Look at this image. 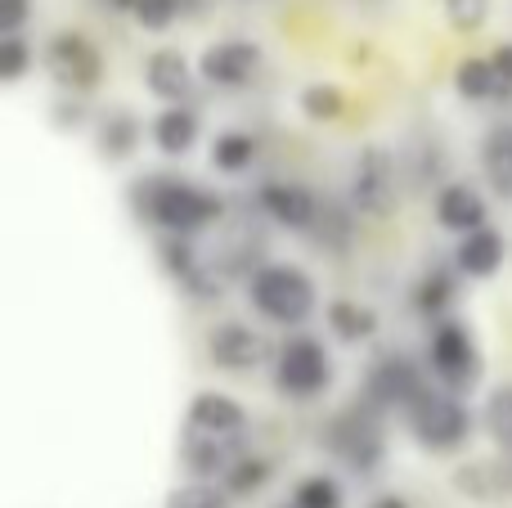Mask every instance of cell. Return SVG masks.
Segmentation results:
<instances>
[{
  "label": "cell",
  "instance_id": "5",
  "mask_svg": "<svg viewBox=\"0 0 512 508\" xmlns=\"http://www.w3.org/2000/svg\"><path fill=\"white\" fill-rule=\"evenodd\" d=\"M427 356H432L436 378H441L445 387H454V392H468V387L477 383V374H481L477 342H472V333L463 329V324H441V329L432 333Z\"/></svg>",
  "mask_w": 512,
  "mask_h": 508
},
{
  "label": "cell",
  "instance_id": "19",
  "mask_svg": "<svg viewBox=\"0 0 512 508\" xmlns=\"http://www.w3.org/2000/svg\"><path fill=\"white\" fill-rule=\"evenodd\" d=\"M198 140V113H189V108H167V113L153 122V144H158L162 153H189Z\"/></svg>",
  "mask_w": 512,
  "mask_h": 508
},
{
  "label": "cell",
  "instance_id": "29",
  "mask_svg": "<svg viewBox=\"0 0 512 508\" xmlns=\"http://www.w3.org/2000/svg\"><path fill=\"white\" fill-rule=\"evenodd\" d=\"M135 18H140L149 32H162V27L176 23V14L185 9V0H135Z\"/></svg>",
  "mask_w": 512,
  "mask_h": 508
},
{
  "label": "cell",
  "instance_id": "32",
  "mask_svg": "<svg viewBox=\"0 0 512 508\" xmlns=\"http://www.w3.org/2000/svg\"><path fill=\"white\" fill-rule=\"evenodd\" d=\"M445 302H450V279H445V275L427 279V284H423V293H418V306H427V311H436V306H445Z\"/></svg>",
  "mask_w": 512,
  "mask_h": 508
},
{
  "label": "cell",
  "instance_id": "6",
  "mask_svg": "<svg viewBox=\"0 0 512 508\" xmlns=\"http://www.w3.org/2000/svg\"><path fill=\"white\" fill-rule=\"evenodd\" d=\"M328 450L355 473H373L382 464V428L369 410H351L328 428Z\"/></svg>",
  "mask_w": 512,
  "mask_h": 508
},
{
  "label": "cell",
  "instance_id": "11",
  "mask_svg": "<svg viewBox=\"0 0 512 508\" xmlns=\"http://www.w3.org/2000/svg\"><path fill=\"white\" fill-rule=\"evenodd\" d=\"M423 396V378H418V369L409 365L405 356H378L369 369V401L373 405H400V410H409V405Z\"/></svg>",
  "mask_w": 512,
  "mask_h": 508
},
{
  "label": "cell",
  "instance_id": "28",
  "mask_svg": "<svg viewBox=\"0 0 512 508\" xmlns=\"http://www.w3.org/2000/svg\"><path fill=\"white\" fill-rule=\"evenodd\" d=\"M297 508H342V491H337L333 477H306L297 486Z\"/></svg>",
  "mask_w": 512,
  "mask_h": 508
},
{
  "label": "cell",
  "instance_id": "22",
  "mask_svg": "<svg viewBox=\"0 0 512 508\" xmlns=\"http://www.w3.org/2000/svg\"><path fill=\"white\" fill-rule=\"evenodd\" d=\"M481 423H486V432L495 437V446L512 455V387H495V392H490L486 410H481Z\"/></svg>",
  "mask_w": 512,
  "mask_h": 508
},
{
  "label": "cell",
  "instance_id": "14",
  "mask_svg": "<svg viewBox=\"0 0 512 508\" xmlns=\"http://www.w3.org/2000/svg\"><path fill=\"white\" fill-rule=\"evenodd\" d=\"M436 221L454 234H472L486 225V203H481V194L472 185H445L436 194Z\"/></svg>",
  "mask_w": 512,
  "mask_h": 508
},
{
  "label": "cell",
  "instance_id": "24",
  "mask_svg": "<svg viewBox=\"0 0 512 508\" xmlns=\"http://www.w3.org/2000/svg\"><path fill=\"white\" fill-rule=\"evenodd\" d=\"M459 95L463 99H490L499 90V72H495V63H486V59H468L459 68Z\"/></svg>",
  "mask_w": 512,
  "mask_h": 508
},
{
  "label": "cell",
  "instance_id": "26",
  "mask_svg": "<svg viewBox=\"0 0 512 508\" xmlns=\"http://www.w3.org/2000/svg\"><path fill=\"white\" fill-rule=\"evenodd\" d=\"M265 482H270V464L265 459H248V455L225 473V491H234V495H256Z\"/></svg>",
  "mask_w": 512,
  "mask_h": 508
},
{
  "label": "cell",
  "instance_id": "1",
  "mask_svg": "<svg viewBox=\"0 0 512 508\" xmlns=\"http://www.w3.org/2000/svg\"><path fill=\"white\" fill-rule=\"evenodd\" d=\"M140 212L149 216L153 225L171 234H194L203 225H212L221 216V198L198 189L194 180H171V176H153L140 180Z\"/></svg>",
  "mask_w": 512,
  "mask_h": 508
},
{
  "label": "cell",
  "instance_id": "25",
  "mask_svg": "<svg viewBox=\"0 0 512 508\" xmlns=\"http://www.w3.org/2000/svg\"><path fill=\"white\" fill-rule=\"evenodd\" d=\"M167 508H230V495L216 491L212 482H189V486H176V491L167 495Z\"/></svg>",
  "mask_w": 512,
  "mask_h": 508
},
{
  "label": "cell",
  "instance_id": "17",
  "mask_svg": "<svg viewBox=\"0 0 512 508\" xmlns=\"http://www.w3.org/2000/svg\"><path fill=\"white\" fill-rule=\"evenodd\" d=\"M504 266V239H499L495 230H472V234H463V243H459V270L463 275H472V279H486V275H495V270Z\"/></svg>",
  "mask_w": 512,
  "mask_h": 508
},
{
  "label": "cell",
  "instance_id": "18",
  "mask_svg": "<svg viewBox=\"0 0 512 508\" xmlns=\"http://www.w3.org/2000/svg\"><path fill=\"white\" fill-rule=\"evenodd\" d=\"M481 167H486V180L495 185V194L512 198V122H499L495 131L481 144Z\"/></svg>",
  "mask_w": 512,
  "mask_h": 508
},
{
  "label": "cell",
  "instance_id": "2",
  "mask_svg": "<svg viewBox=\"0 0 512 508\" xmlns=\"http://www.w3.org/2000/svg\"><path fill=\"white\" fill-rule=\"evenodd\" d=\"M252 306L274 324H301L315 311V284L297 266H265L252 275Z\"/></svg>",
  "mask_w": 512,
  "mask_h": 508
},
{
  "label": "cell",
  "instance_id": "15",
  "mask_svg": "<svg viewBox=\"0 0 512 508\" xmlns=\"http://www.w3.org/2000/svg\"><path fill=\"white\" fill-rule=\"evenodd\" d=\"M144 81H149V90L158 99H185L189 95V63H185V54L180 50H153L149 59H144Z\"/></svg>",
  "mask_w": 512,
  "mask_h": 508
},
{
  "label": "cell",
  "instance_id": "13",
  "mask_svg": "<svg viewBox=\"0 0 512 508\" xmlns=\"http://www.w3.org/2000/svg\"><path fill=\"white\" fill-rule=\"evenodd\" d=\"M261 207L270 212V221L288 225V230H315V221H319L315 194L301 185H279V180H274V185L261 189Z\"/></svg>",
  "mask_w": 512,
  "mask_h": 508
},
{
  "label": "cell",
  "instance_id": "7",
  "mask_svg": "<svg viewBox=\"0 0 512 508\" xmlns=\"http://www.w3.org/2000/svg\"><path fill=\"white\" fill-rule=\"evenodd\" d=\"M45 68L54 72V81L68 90H95L104 77V59L81 32H59L45 50Z\"/></svg>",
  "mask_w": 512,
  "mask_h": 508
},
{
  "label": "cell",
  "instance_id": "27",
  "mask_svg": "<svg viewBox=\"0 0 512 508\" xmlns=\"http://www.w3.org/2000/svg\"><path fill=\"white\" fill-rule=\"evenodd\" d=\"M301 113L315 117V122H333V117H342V90L337 86H306L301 90Z\"/></svg>",
  "mask_w": 512,
  "mask_h": 508
},
{
  "label": "cell",
  "instance_id": "34",
  "mask_svg": "<svg viewBox=\"0 0 512 508\" xmlns=\"http://www.w3.org/2000/svg\"><path fill=\"white\" fill-rule=\"evenodd\" d=\"M495 72H499V81H504V86H512V45H499L495 50Z\"/></svg>",
  "mask_w": 512,
  "mask_h": 508
},
{
  "label": "cell",
  "instance_id": "21",
  "mask_svg": "<svg viewBox=\"0 0 512 508\" xmlns=\"http://www.w3.org/2000/svg\"><path fill=\"white\" fill-rule=\"evenodd\" d=\"M328 329L342 342H364L373 329H378V315L360 302H333L328 306Z\"/></svg>",
  "mask_w": 512,
  "mask_h": 508
},
{
  "label": "cell",
  "instance_id": "30",
  "mask_svg": "<svg viewBox=\"0 0 512 508\" xmlns=\"http://www.w3.org/2000/svg\"><path fill=\"white\" fill-rule=\"evenodd\" d=\"M445 5V18H450L459 32H477L490 14V0H441Z\"/></svg>",
  "mask_w": 512,
  "mask_h": 508
},
{
  "label": "cell",
  "instance_id": "31",
  "mask_svg": "<svg viewBox=\"0 0 512 508\" xmlns=\"http://www.w3.org/2000/svg\"><path fill=\"white\" fill-rule=\"evenodd\" d=\"M0 63H5V77L18 81L27 72V63H32V50H27V41L18 32H5V41H0Z\"/></svg>",
  "mask_w": 512,
  "mask_h": 508
},
{
  "label": "cell",
  "instance_id": "4",
  "mask_svg": "<svg viewBox=\"0 0 512 508\" xmlns=\"http://www.w3.org/2000/svg\"><path fill=\"white\" fill-rule=\"evenodd\" d=\"M351 198L364 216H373V221L396 212V162H391V153L382 149V144H369V149L355 158Z\"/></svg>",
  "mask_w": 512,
  "mask_h": 508
},
{
  "label": "cell",
  "instance_id": "20",
  "mask_svg": "<svg viewBox=\"0 0 512 508\" xmlns=\"http://www.w3.org/2000/svg\"><path fill=\"white\" fill-rule=\"evenodd\" d=\"M135 144H140V122H135L131 113H122V108L108 113L104 126H99V153L113 158V162H122V158L135 153Z\"/></svg>",
  "mask_w": 512,
  "mask_h": 508
},
{
  "label": "cell",
  "instance_id": "36",
  "mask_svg": "<svg viewBox=\"0 0 512 508\" xmlns=\"http://www.w3.org/2000/svg\"><path fill=\"white\" fill-rule=\"evenodd\" d=\"M292 508H297V504H292Z\"/></svg>",
  "mask_w": 512,
  "mask_h": 508
},
{
  "label": "cell",
  "instance_id": "35",
  "mask_svg": "<svg viewBox=\"0 0 512 508\" xmlns=\"http://www.w3.org/2000/svg\"><path fill=\"white\" fill-rule=\"evenodd\" d=\"M369 508H409V500H400V495H378Z\"/></svg>",
  "mask_w": 512,
  "mask_h": 508
},
{
  "label": "cell",
  "instance_id": "33",
  "mask_svg": "<svg viewBox=\"0 0 512 508\" xmlns=\"http://www.w3.org/2000/svg\"><path fill=\"white\" fill-rule=\"evenodd\" d=\"M27 14H32L27 0H0V27H5V32H18V27L27 23Z\"/></svg>",
  "mask_w": 512,
  "mask_h": 508
},
{
  "label": "cell",
  "instance_id": "8",
  "mask_svg": "<svg viewBox=\"0 0 512 508\" xmlns=\"http://www.w3.org/2000/svg\"><path fill=\"white\" fill-rule=\"evenodd\" d=\"M333 365H328V351L310 338H292L279 356V387L288 396H315L328 387Z\"/></svg>",
  "mask_w": 512,
  "mask_h": 508
},
{
  "label": "cell",
  "instance_id": "12",
  "mask_svg": "<svg viewBox=\"0 0 512 508\" xmlns=\"http://www.w3.org/2000/svg\"><path fill=\"white\" fill-rule=\"evenodd\" d=\"M256 63H261V50H256L252 41H221L203 54V77L212 81V86L234 90V86H248Z\"/></svg>",
  "mask_w": 512,
  "mask_h": 508
},
{
  "label": "cell",
  "instance_id": "10",
  "mask_svg": "<svg viewBox=\"0 0 512 508\" xmlns=\"http://www.w3.org/2000/svg\"><path fill=\"white\" fill-rule=\"evenodd\" d=\"M243 459V441L239 432H207V428H189L185 437V464L198 477H225L234 464Z\"/></svg>",
  "mask_w": 512,
  "mask_h": 508
},
{
  "label": "cell",
  "instance_id": "23",
  "mask_svg": "<svg viewBox=\"0 0 512 508\" xmlns=\"http://www.w3.org/2000/svg\"><path fill=\"white\" fill-rule=\"evenodd\" d=\"M252 158H256V140H252V135H243V131L216 135L212 162H216L221 171H243V167H252Z\"/></svg>",
  "mask_w": 512,
  "mask_h": 508
},
{
  "label": "cell",
  "instance_id": "9",
  "mask_svg": "<svg viewBox=\"0 0 512 508\" xmlns=\"http://www.w3.org/2000/svg\"><path fill=\"white\" fill-rule=\"evenodd\" d=\"M207 351H212V360L221 369H230V374H248V369H261L265 360H270V342H265V333H256L239 320L216 324Z\"/></svg>",
  "mask_w": 512,
  "mask_h": 508
},
{
  "label": "cell",
  "instance_id": "16",
  "mask_svg": "<svg viewBox=\"0 0 512 508\" xmlns=\"http://www.w3.org/2000/svg\"><path fill=\"white\" fill-rule=\"evenodd\" d=\"M248 414L234 396L225 392H198L189 405V428H207V432H243Z\"/></svg>",
  "mask_w": 512,
  "mask_h": 508
},
{
  "label": "cell",
  "instance_id": "3",
  "mask_svg": "<svg viewBox=\"0 0 512 508\" xmlns=\"http://www.w3.org/2000/svg\"><path fill=\"white\" fill-rule=\"evenodd\" d=\"M409 428H414L418 446L432 450V455H445V450H459L472 432V419L454 396L445 392H423L414 405H409Z\"/></svg>",
  "mask_w": 512,
  "mask_h": 508
}]
</instances>
